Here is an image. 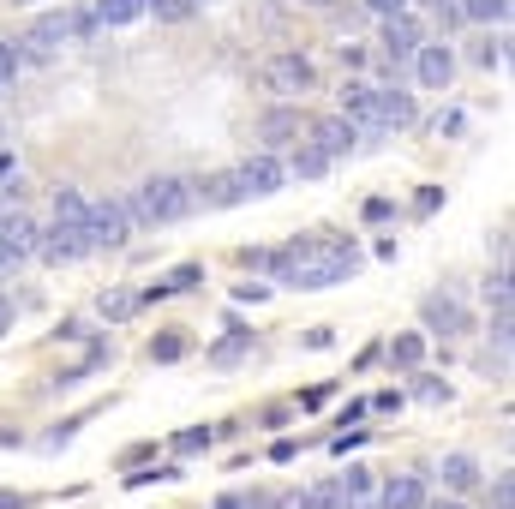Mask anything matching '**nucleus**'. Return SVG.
I'll return each mask as SVG.
<instances>
[{
	"instance_id": "nucleus-1",
	"label": "nucleus",
	"mask_w": 515,
	"mask_h": 509,
	"mask_svg": "<svg viewBox=\"0 0 515 509\" xmlns=\"http://www.w3.org/2000/svg\"><path fill=\"white\" fill-rule=\"evenodd\" d=\"M198 210V198H192V180H180V174H150L132 198H126V216L138 222V228H174V222H186Z\"/></svg>"
},
{
	"instance_id": "nucleus-2",
	"label": "nucleus",
	"mask_w": 515,
	"mask_h": 509,
	"mask_svg": "<svg viewBox=\"0 0 515 509\" xmlns=\"http://www.w3.org/2000/svg\"><path fill=\"white\" fill-rule=\"evenodd\" d=\"M354 270H360V252H354L348 240L324 234V240H318L300 264H288L276 282H282V288H330V282H348Z\"/></svg>"
},
{
	"instance_id": "nucleus-3",
	"label": "nucleus",
	"mask_w": 515,
	"mask_h": 509,
	"mask_svg": "<svg viewBox=\"0 0 515 509\" xmlns=\"http://www.w3.org/2000/svg\"><path fill=\"white\" fill-rule=\"evenodd\" d=\"M84 240L90 252H114L132 240V216H126V198H90L84 210Z\"/></svg>"
},
{
	"instance_id": "nucleus-4",
	"label": "nucleus",
	"mask_w": 515,
	"mask_h": 509,
	"mask_svg": "<svg viewBox=\"0 0 515 509\" xmlns=\"http://www.w3.org/2000/svg\"><path fill=\"white\" fill-rule=\"evenodd\" d=\"M264 84H270V96H282V102H294V96H306L312 84H318V72H312V60L306 54H270L264 60Z\"/></svg>"
},
{
	"instance_id": "nucleus-5",
	"label": "nucleus",
	"mask_w": 515,
	"mask_h": 509,
	"mask_svg": "<svg viewBox=\"0 0 515 509\" xmlns=\"http://www.w3.org/2000/svg\"><path fill=\"white\" fill-rule=\"evenodd\" d=\"M72 42V24H66V12H42L30 30H24V42H18V54L24 60H36V66H48V60H60V48Z\"/></svg>"
},
{
	"instance_id": "nucleus-6",
	"label": "nucleus",
	"mask_w": 515,
	"mask_h": 509,
	"mask_svg": "<svg viewBox=\"0 0 515 509\" xmlns=\"http://www.w3.org/2000/svg\"><path fill=\"white\" fill-rule=\"evenodd\" d=\"M420 42H426V30L414 24V12H396V18H384V30H378V54L390 60V72H396L402 60H414Z\"/></svg>"
},
{
	"instance_id": "nucleus-7",
	"label": "nucleus",
	"mask_w": 515,
	"mask_h": 509,
	"mask_svg": "<svg viewBox=\"0 0 515 509\" xmlns=\"http://www.w3.org/2000/svg\"><path fill=\"white\" fill-rule=\"evenodd\" d=\"M372 114H378V138H390V132H402V126H414V96L402 90V84H372Z\"/></svg>"
},
{
	"instance_id": "nucleus-8",
	"label": "nucleus",
	"mask_w": 515,
	"mask_h": 509,
	"mask_svg": "<svg viewBox=\"0 0 515 509\" xmlns=\"http://www.w3.org/2000/svg\"><path fill=\"white\" fill-rule=\"evenodd\" d=\"M282 180H288V168H282V156H270V150H258V156L240 162V186H246V198H276Z\"/></svg>"
},
{
	"instance_id": "nucleus-9",
	"label": "nucleus",
	"mask_w": 515,
	"mask_h": 509,
	"mask_svg": "<svg viewBox=\"0 0 515 509\" xmlns=\"http://www.w3.org/2000/svg\"><path fill=\"white\" fill-rule=\"evenodd\" d=\"M36 258L42 264H78V258H90V240H84V228L54 222L48 234H36Z\"/></svg>"
},
{
	"instance_id": "nucleus-10",
	"label": "nucleus",
	"mask_w": 515,
	"mask_h": 509,
	"mask_svg": "<svg viewBox=\"0 0 515 509\" xmlns=\"http://www.w3.org/2000/svg\"><path fill=\"white\" fill-rule=\"evenodd\" d=\"M414 72H420L426 90H450V78H456V48H450V42H420V48H414Z\"/></svg>"
},
{
	"instance_id": "nucleus-11",
	"label": "nucleus",
	"mask_w": 515,
	"mask_h": 509,
	"mask_svg": "<svg viewBox=\"0 0 515 509\" xmlns=\"http://www.w3.org/2000/svg\"><path fill=\"white\" fill-rule=\"evenodd\" d=\"M306 144H318V150H324V156L336 162V156H348V150L360 144V132H354V126H348L342 114H324V120H312V132H306Z\"/></svg>"
},
{
	"instance_id": "nucleus-12",
	"label": "nucleus",
	"mask_w": 515,
	"mask_h": 509,
	"mask_svg": "<svg viewBox=\"0 0 515 509\" xmlns=\"http://www.w3.org/2000/svg\"><path fill=\"white\" fill-rule=\"evenodd\" d=\"M192 198H204L210 210H234V204H246V186H240V168H222V174H204V180L192 186Z\"/></svg>"
},
{
	"instance_id": "nucleus-13",
	"label": "nucleus",
	"mask_w": 515,
	"mask_h": 509,
	"mask_svg": "<svg viewBox=\"0 0 515 509\" xmlns=\"http://www.w3.org/2000/svg\"><path fill=\"white\" fill-rule=\"evenodd\" d=\"M258 138H264V150H270V156H276L282 144H294V138H300V108H294V102L270 108V114H264V126H258Z\"/></svg>"
},
{
	"instance_id": "nucleus-14",
	"label": "nucleus",
	"mask_w": 515,
	"mask_h": 509,
	"mask_svg": "<svg viewBox=\"0 0 515 509\" xmlns=\"http://www.w3.org/2000/svg\"><path fill=\"white\" fill-rule=\"evenodd\" d=\"M420 318H426L432 336H462V330H468V312H462L450 294H432V300L420 306Z\"/></svg>"
},
{
	"instance_id": "nucleus-15",
	"label": "nucleus",
	"mask_w": 515,
	"mask_h": 509,
	"mask_svg": "<svg viewBox=\"0 0 515 509\" xmlns=\"http://www.w3.org/2000/svg\"><path fill=\"white\" fill-rule=\"evenodd\" d=\"M204 282V264H174L168 276H156L138 300H174V294H186V288H198Z\"/></svg>"
},
{
	"instance_id": "nucleus-16",
	"label": "nucleus",
	"mask_w": 515,
	"mask_h": 509,
	"mask_svg": "<svg viewBox=\"0 0 515 509\" xmlns=\"http://www.w3.org/2000/svg\"><path fill=\"white\" fill-rule=\"evenodd\" d=\"M378 509H426V480H420V474H396V480H384Z\"/></svg>"
},
{
	"instance_id": "nucleus-17",
	"label": "nucleus",
	"mask_w": 515,
	"mask_h": 509,
	"mask_svg": "<svg viewBox=\"0 0 515 509\" xmlns=\"http://www.w3.org/2000/svg\"><path fill=\"white\" fill-rule=\"evenodd\" d=\"M438 480H444V492H450V498H462V492H474V486H480V462L456 450V456H444Z\"/></svg>"
},
{
	"instance_id": "nucleus-18",
	"label": "nucleus",
	"mask_w": 515,
	"mask_h": 509,
	"mask_svg": "<svg viewBox=\"0 0 515 509\" xmlns=\"http://www.w3.org/2000/svg\"><path fill=\"white\" fill-rule=\"evenodd\" d=\"M0 246H12L18 258H36V222L24 210H6L0 216Z\"/></svg>"
},
{
	"instance_id": "nucleus-19",
	"label": "nucleus",
	"mask_w": 515,
	"mask_h": 509,
	"mask_svg": "<svg viewBox=\"0 0 515 509\" xmlns=\"http://www.w3.org/2000/svg\"><path fill=\"white\" fill-rule=\"evenodd\" d=\"M282 168H288L294 180H324V174H330V156H324L318 144H300V150H294V156H288Z\"/></svg>"
},
{
	"instance_id": "nucleus-20",
	"label": "nucleus",
	"mask_w": 515,
	"mask_h": 509,
	"mask_svg": "<svg viewBox=\"0 0 515 509\" xmlns=\"http://www.w3.org/2000/svg\"><path fill=\"white\" fill-rule=\"evenodd\" d=\"M288 509H354V498H348V492H342L336 480H324V486H312L306 498H294Z\"/></svg>"
},
{
	"instance_id": "nucleus-21",
	"label": "nucleus",
	"mask_w": 515,
	"mask_h": 509,
	"mask_svg": "<svg viewBox=\"0 0 515 509\" xmlns=\"http://www.w3.org/2000/svg\"><path fill=\"white\" fill-rule=\"evenodd\" d=\"M84 210H90V198H84L78 186H60V192H54V222H66V228H84Z\"/></svg>"
},
{
	"instance_id": "nucleus-22",
	"label": "nucleus",
	"mask_w": 515,
	"mask_h": 509,
	"mask_svg": "<svg viewBox=\"0 0 515 509\" xmlns=\"http://www.w3.org/2000/svg\"><path fill=\"white\" fill-rule=\"evenodd\" d=\"M138 306H144V300H138V294H132V288H108V294H102V300H96V312H102V318H108V324H126V318H132V312H138Z\"/></svg>"
},
{
	"instance_id": "nucleus-23",
	"label": "nucleus",
	"mask_w": 515,
	"mask_h": 509,
	"mask_svg": "<svg viewBox=\"0 0 515 509\" xmlns=\"http://www.w3.org/2000/svg\"><path fill=\"white\" fill-rule=\"evenodd\" d=\"M420 360H426V336H396V342H390V366H396V372H414Z\"/></svg>"
},
{
	"instance_id": "nucleus-24",
	"label": "nucleus",
	"mask_w": 515,
	"mask_h": 509,
	"mask_svg": "<svg viewBox=\"0 0 515 509\" xmlns=\"http://www.w3.org/2000/svg\"><path fill=\"white\" fill-rule=\"evenodd\" d=\"M144 0H96V24H138Z\"/></svg>"
},
{
	"instance_id": "nucleus-25",
	"label": "nucleus",
	"mask_w": 515,
	"mask_h": 509,
	"mask_svg": "<svg viewBox=\"0 0 515 509\" xmlns=\"http://www.w3.org/2000/svg\"><path fill=\"white\" fill-rule=\"evenodd\" d=\"M246 348H252V336H246V330H240V324H228V342H222V348H216V354H210V360H216V366H234V360H240V354H246Z\"/></svg>"
},
{
	"instance_id": "nucleus-26",
	"label": "nucleus",
	"mask_w": 515,
	"mask_h": 509,
	"mask_svg": "<svg viewBox=\"0 0 515 509\" xmlns=\"http://www.w3.org/2000/svg\"><path fill=\"white\" fill-rule=\"evenodd\" d=\"M210 438H216V432H204V426H186V432L174 438V456H180V462H186V456H204V450H210Z\"/></svg>"
},
{
	"instance_id": "nucleus-27",
	"label": "nucleus",
	"mask_w": 515,
	"mask_h": 509,
	"mask_svg": "<svg viewBox=\"0 0 515 509\" xmlns=\"http://www.w3.org/2000/svg\"><path fill=\"white\" fill-rule=\"evenodd\" d=\"M486 306H492L498 318H510V270H498V276L486 282Z\"/></svg>"
},
{
	"instance_id": "nucleus-28",
	"label": "nucleus",
	"mask_w": 515,
	"mask_h": 509,
	"mask_svg": "<svg viewBox=\"0 0 515 509\" xmlns=\"http://www.w3.org/2000/svg\"><path fill=\"white\" fill-rule=\"evenodd\" d=\"M180 354H186V336H180V330H162V336L150 342V360H162V366L180 360Z\"/></svg>"
},
{
	"instance_id": "nucleus-29",
	"label": "nucleus",
	"mask_w": 515,
	"mask_h": 509,
	"mask_svg": "<svg viewBox=\"0 0 515 509\" xmlns=\"http://www.w3.org/2000/svg\"><path fill=\"white\" fill-rule=\"evenodd\" d=\"M144 12H156V18H168V24H180V18H192V12H198V0H144Z\"/></svg>"
},
{
	"instance_id": "nucleus-30",
	"label": "nucleus",
	"mask_w": 515,
	"mask_h": 509,
	"mask_svg": "<svg viewBox=\"0 0 515 509\" xmlns=\"http://www.w3.org/2000/svg\"><path fill=\"white\" fill-rule=\"evenodd\" d=\"M372 480H378V474H372V468H348V480H336V486H342V492H348V498H354V504H360V498H366V492H372Z\"/></svg>"
},
{
	"instance_id": "nucleus-31",
	"label": "nucleus",
	"mask_w": 515,
	"mask_h": 509,
	"mask_svg": "<svg viewBox=\"0 0 515 509\" xmlns=\"http://www.w3.org/2000/svg\"><path fill=\"white\" fill-rule=\"evenodd\" d=\"M66 24H72V36H96V30H102V24H96V6H72Z\"/></svg>"
},
{
	"instance_id": "nucleus-32",
	"label": "nucleus",
	"mask_w": 515,
	"mask_h": 509,
	"mask_svg": "<svg viewBox=\"0 0 515 509\" xmlns=\"http://www.w3.org/2000/svg\"><path fill=\"white\" fill-rule=\"evenodd\" d=\"M18 66H24V54H18V42H0V84L12 90V78H18Z\"/></svg>"
},
{
	"instance_id": "nucleus-33",
	"label": "nucleus",
	"mask_w": 515,
	"mask_h": 509,
	"mask_svg": "<svg viewBox=\"0 0 515 509\" xmlns=\"http://www.w3.org/2000/svg\"><path fill=\"white\" fill-rule=\"evenodd\" d=\"M474 60H480L486 72H492V66H504V60H510V36H498V42H486V48H480Z\"/></svg>"
},
{
	"instance_id": "nucleus-34",
	"label": "nucleus",
	"mask_w": 515,
	"mask_h": 509,
	"mask_svg": "<svg viewBox=\"0 0 515 509\" xmlns=\"http://www.w3.org/2000/svg\"><path fill=\"white\" fill-rule=\"evenodd\" d=\"M414 396L420 402H450V384L444 378H414Z\"/></svg>"
},
{
	"instance_id": "nucleus-35",
	"label": "nucleus",
	"mask_w": 515,
	"mask_h": 509,
	"mask_svg": "<svg viewBox=\"0 0 515 509\" xmlns=\"http://www.w3.org/2000/svg\"><path fill=\"white\" fill-rule=\"evenodd\" d=\"M432 6H438V24H444V30H462V24H468V18H462V0H432Z\"/></svg>"
},
{
	"instance_id": "nucleus-36",
	"label": "nucleus",
	"mask_w": 515,
	"mask_h": 509,
	"mask_svg": "<svg viewBox=\"0 0 515 509\" xmlns=\"http://www.w3.org/2000/svg\"><path fill=\"white\" fill-rule=\"evenodd\" d=\"M492 509H515V486H510V474H498V480H492Z\"/></svg>"
},
{
	"instance_id": "nucleus-37",
	"label": "nucleus",
	"mask_w": 515,
	"mask_h": 509,
	"mask_svg": "<svg viewBox=\"0 0 515 509\" xmlns=\"http://www.w3.org/2000/svg\"><path fill=\"white\" fill-rule=\"evenodd\" d=\"M366 6H372V12H378V18H396V12H408V6H414V0H366Z\"/></svg>"
},
{
	"instance_id": "nucleus-38",
	"label": "nucleus",
	"mask_w": 515,
	"mask_h": 509,
	"mask_svg": "<svg viewBox=\"0 0 515 509\" xmlns=\"http://www.w3.org/2000/svg\"><path fill=\"white\" fill-rule=\"evenodd\" d=\"M360 438H366V432H348V426H342V438H330V450H336V456H348V450H354Z\"/></svg>"
},
{
	"instance_id": "nucleus-39",
	"label": "nucleus",
	"mask_w": 515,
	"mask_h": 509,
	"mask_svg": "<svg viewBox=\"0 0 515 509\" xmlns=\"http://www.w3.org/2000/svg\"><path fill=\"white\" fill-rule=\"evenodd\" d=\"M18 264H24V258H18L12 246H0V282H12V270H18Z\"/></svg>"
},
{
	"instance_id": "nucleus-40",
	"label": "nucleus",
	"mask_w": 515,
	"mask_h": 509,
	"mask_svg": "<svg viewBox=\"0 0 515 509\" xmlns=\"http://www.w3.org/2000/svg\"><path fill=\"white\" fill-rule=\"evenodd\" d=\"M264 294H270L264 282H240V288H234V300H264Z\"/></svg>"
},
{
	"instance_id": "nucleus-41",
	"label": "nucleus",
	"mask_w": 515,
	"mask_h": 509,
	"mask_svg": "<svg viewBox=\"0 0 515 509\" xmlns=\"http://www.w3.org/2000/svg\"><path fill=\"white\" fill-rule=\"evenodd\" d=\"M12 174H18V162H12V156L0 150V180H12Z\"/></svg>"
},
{
	"instance_id": "nucleus-42",
	"label": "nucleus",
	"mask_w": 515,
	"mask_h": 509,
	"mask_svg": "<svg viewBox=\"0 0 515 509\" xmlns=\"http://www.w3.org/2000/svg\"><path fill=\"white\" fill-rule=\"evenodd\" d=\"M426 509H468V504H462V498H438V504L426 498Z\"/></svg>"
},
{
	"instance_id": "nucleus-43",
	"label": "nucleus",
	"mask_w": 515,
	"mask_h": 509,
	"mask_svg": "<svg viewBox=\"0 0 515 509\" xmlns=\"http://www.w3.org/2000/svg\"><path fill=\"white\" fill-rule=\"evenodd\" d=\"M0 509H24V498L18 492H0Z\"/></svg>"
},
{
	"instance_id": "nucleus-44",
	"label": "nucleus",
	"mask_w": 515,
	"mask_h": 509,
	"mask_svg": "<svg viewBox=\"0 0 515 509\" xmlns=\"http://www.w3.org/2000/svg\"><path fill=\"white\" fill-rule=\"evenodd\" d=\"M216 509H246V504H240V498H222V504H216Z\"/></svg>"
},
{
	"instance_id": "nucleus-45",
	"label": "nucleus",
	"mask_w": 515,
	"mask_h": 509,
	"mask_svg": "<svg viewBox=\"0 0 515 509\" xmlns=\"http://www.w3.org/2000/svg\"><path fill=\"white\" fill-rule=\"evenodd\" d=\"M306 6H330V0H306Z\"/></svg>"
},
{
	"instance_id": "nucleus-46",
	"label": "nucleus",
	"mask_w": 515,
	"mask_h": 509,
	"mask_svg": "<svg viewBox=\"0 0 515 509\" xmlns=\"http://www.w3.org/2000/svg\"><path fill=\"white\" fill-rule=\"evenodd\" d=\"M0 216H6V192H0Z\"/></svg>"
},
{
	"instance_id": "nucleus-47",
	"label": "nucleus",
	"mask_w": 515,
	"mask_h": 509,
	"mask_svg": "<svg viewBox=\"0 0 515 509\" xmlns=\"http://www.w3.org/2000/svg\"><path fill=\"white\" fill-rule=\"evenodd\" d=\"M0 96H6V84H0Z\"/></svg>"
},
{
	"instance_id": "nucleus-48",
	"label": "nucleus",
	"mask_w": 515,
	"mask_h": 509,
	"mask_svg": "<svg viewBox=\"0 0 515 509\" xmlns=\"http://www.w3.org/2000/svg\"><path fill=\"white\" fill-rule=\"evenodd\" d=\"M0 138H6V132H0Z\"/></svg>"
},
{
	"instance_id": "nucleus-49",
	"label": "nucleus",
	"mask_w": 515,
	"mask_h": 509,
	"mask_svg": "<svg viewBox=\"0 0 515 509\" xmlns=\"http://www.w3.org/2000/svg\"><path fill=\"white\" fill-rule=\"evenodd\" d=\"M198 6H204V0H198Z\"/></svg>"
}]
</instances>
